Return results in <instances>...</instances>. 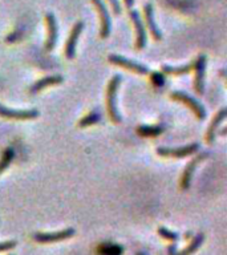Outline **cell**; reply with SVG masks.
Returning a JSON list of instances; mask_svg holds the SVG:
<instances>
[{
	"instance_id": "603a6c76",
	"label": "cell",
	"mask_w": 227,
	"mask_h": 255,
	"mask_svg": "<svg viewBox=\"0 0 227 255\" xmlns=\"http://www.w3.org/2000/svg\"><path fill=\"white\" fill-rule=\"evenodd\" d=\"M151 80H153V83H154L157 87H162L163 84H165V77H163L162 73H158V72H154V73L151 75Z\"/></svg>"
},
{
	"instance_id": "3957f363",
	"label": "cell",
	"mask_w": 227,
	"mask_h": 255,
	"mask_svg": "<svg viewBox=\"0 0 227 255\" xmlns=\"http://www.w3.org/2000/svg\"><path fill=\"white\" fill-rule=\"evenodd\" d=\"M171 99L173 100H178V101H182L183 104H186L187 107L190 108L191 111L194 112L195 116L198 117L199 120H203L206 117V109L203 108V105L199 101L194 99V97H191L189 96L187 93L185 92H181V91H175L171 93Z\"/></svg>"
},
{
	"instance_id": "5bb4252c",
	"label": "cell",
	"mask_w": 227,
	"mask_h": 255,
	"mask_svg": "<svg viewBox=\"0 0 227 255\" xmlns=\"http://www.w3.org/2000/svg\"><path fill=\"white\" fill-rule=\"evenodd\" d=\"M143 11H145V19H146L147 27H149V31H150L151 36H153V39L161 40L162 39V32H161V29H159L158 25H157V23H155L154 8H153V4H150V3L145 4Z\"/></svg>"
},
{
	"instance_id": "d4e9b609",
	"label": "cell",
	"mask_w": 227,
	"mask_h": 255,
	"mask_svg": "<svg viewBox=\"0 0 227 255\" xmlns=\"http://www.w3.org/2000/svg\"><path fill=\"white\" fill-rule=\"evenodd\" d=\"M109 3H111V7L113 8L115 15H119L121 13V4H119L118 0H109Z\"/></svg>"
},
{
	"instance_id": "5b68a950",
	"label": "cell",
	"mask_w": 227,
	"mask_h": 255,
	"mask_svg": "<svg viewBox=\"0 0 227 255\" xmlns=\"http://www.w3.org/2000/svg\"><path fill=\"white\" fill-rule=\"evenodd\" d=\"M108 60H109L112 64H114V65L126 68L129 71H133L135 72V73H139V75H147V73H149V69H147L146 65L137 63V61H133V60L126 59V57H123V56L111 55L108 57Z\"/></svg>"
},
{
	"instance_id": "9a60e30c",
	"label": "cell",
	"mask_w": 227,
	"mask_h": 255,
	"mask_svg": "<svg viewBox=\"0 0 227 255\" xmlns=\"http://www.w3.org/2000/svg\"><path fill=\"white\" fill-rule=\"evenodd\" d=\"M226 117H227L226 108H223V109H221V111L217 113V116L214 117V120L211 121L209 130H207V134H206L207 142H210V143L214 142L215 137H217V130H218V127L223 123V121H225V120H226Z\"/></svg>"
},
{
	"instance_id": "ffe728a7",
	"label": "cell",
	"mask_w": 227,
	"mask_h": 255,
	"mask_svg": "<svg viewBox=\"0 0 227 255\" xmlns=\"http://www.w3.org/2000/svg\"><path fill=\"white\" fill-rule=\"evenodd\" d=\"M12 159H13V150H12L11 147H8V149L4 150L3 155H1V158H0V174L9 166V163H11Z\"/></svg>"
},
{
	"instance_id": "7402d4cb",
	"label": "cell",
	"mask_w": 227,
	"mask_h": 255,
	"mask_svg": "<svg viewBox=\"0 0 227 255\" xmlns=\"http://www.w3.org/2000/svg\"><path fill=\"white\" fill-rule=\"evenodd\" d=\"M158 234L162 237V238L167 239V241H171V242H177L179 239V235L174 231H170L165 229V227H159L158 229Z\"/></svg>"
},
{
	"instance_id": "52a82bcc",
	"label": "cell",
	"mask_w": 227,
	"mask_h": 255,
	"mask_svg": "<svg viewBox=\"0 0 227 255\" xmlns=\"http://www.w3.org/2000/svg\"><path fill=\"white\" fill-rule=\"evenodd\" d=\"M93 4L97 8V11H99L100 15V20H101V32H100V36L103 37V39H107L108 36L111 35L112 31V21H111V15H109V12H108V8L105 5L103 0H92Z\"/></svg>"
},
{
	"instance_id": "2e32d148",
	"label": "cell",
	"mask_w": 227,
	"mask_h": 255,
	"mask_svg": "<svg viewBox=\"0 0 227 255\" xmlns=\"http://www.w3.org/2000/svg\"><path fill=\"white\" fill-rule=\"evenodd\" d=\"M63 83V77L60 75H55V76H48V77H44V79L39 80V81H36L31 88V93H37L41 89L47 87H51V85H59V84Z\"/></svg>"
},
{
	"instance_id": "6da1fadb",
	"label": "cell",
	"mask_w": 227,
	"mask_h": 255,
	"mask_svg": "<svg viewBox=\"0 0 227 255\" xmlns=\"http://www.w3.org/2000/svg\"><path fill=\"white\" fill-rule=\"evenodd\" d=\"M122 81L121 75L113 76L108 84V91H107V104H108V113L111 116V119L114 121L115 124H118L122 121L121 116L117 109V91H118L119 84Z\"/></svg>"
},
{
	"instance_id": "83f0119b",
	"label": "cell",
	"mask_w": 227,
	"mask_h": 255,
	"mask_svg": "<svg viewBox=\"0 0 227 255\" xmlns=\"http://www.w3.org/2000/svg\"><path fill=\"white\" fill-rule=\"evenodd\" d=\"M8 255H13V254H8Z\"/></svg>"
},
{
	"instance_id": "d6986e66",
	"label": "cell",
	"mask_w": 227,
	"mask_h": 255,
	"mask_svg": "<svg viewBox=\"0 0 227 255\" xmlns=\"http://www.w3.org/2000/svg\"><path fill=\"white\" fill-rule=\"evenodd\" d=\"M162 131V127H151V125H141L137 129V133L139 135H145V137H155V135L161 134Z\"/></svg>"
},
{
	"instance_id": "7c38bea8",
	"label": "cell",
	"mask_w": 227,
	"mask_h": 255,
	"mask_svg": "<svg viewBox=\"0 0 227 255\" xmlns=\"http://www.w3.org/2000/svg\"><path fill=\"white\" fill-rule=\"evenodd\" d=\"M203 241H205V235L202 233H199L194 237V238L191 239V242L187 245L183 250L181 251H177L175 249V245H170L169 246V255H191L194 254L195 251L198 250L199 247L202 246Z\"/></svg>"
},
{
	"instance_id": "44dd1931",
	"label": "cell",
	"mask_w": 227,
	"mask_h": 255,
	"mask_svg": "<svg viewBox=\"0 0 227 255\" xmlns=\"http://www.w3.org/2000/svg\"><path fill=\"white\" fill-rule=\"evenodd\" d=\"M100 120H101V115H99V113H89L88 116H85L81 121H80V127L84 128V127H88V125H92V124H96L99 123Z\"/></svg>"
},
{
	"instance_id": "277c9868",
	"label": "cell",
	"mask_w": 227,
	"mask_h": 255,
	"mask_svg": "<svg viewBox=\"0 0 227 255\" xmlns=\"http://www.w3.org/2000/svg\"><path fill=\"white\" fill-rule=\"evenodd\" d=\"M206 63L207 57L206 55H201L194 60V68H195V80H194V88L195 91L198 92L199 95H202L205 92V75H206Z\"/></svg>"
},
{
	"instance_id": "ba28073f",
	"label": "cell",
	"mask_w": 227,
	"mask_h": 255,
	"mask_svg": "<svg viewBox=\"0 0 227 255\" xmlns=\"http://www.w3.org/2000/svg\"><path fill=\"white\" fill-rule=\"evenodd\" d=\"M0 116L4 119L9 120H33L39 116V112L36 109H27V111H16L11 108L0 105Z\"/></svg>"
},
{
	"instance_id": "cb8c5ba5",
	"label": "cell",
	"mask_w": 227,
	"mask_h": 255,
	"mask_svg": "<svg viewBox=\"0 0 227 255\" xmlns=\"http://www.w3.org/2000/svg\"><path fill=\"white\" fill-rule=\"evenodd\" d=\"M16 246V241H7V242H0V253L8 251Z\"/></svg>"
},
{
	"instance_id": "484cf974",
	"label": "cell",
	"mask_w": 227,
	"mask_h": 255,
	"mask_svg": "<svg viewBox=\"0 0 227 255\" xmlns=\"http://www.w3.org/2000/svg\"><path fill=\"white\" fill-rule=\"evenodd\" d=\"M133 4H134V0H125V5H126L129 9H131L133 7Z\"/></svg>"
},
{
	"instance_id": "e0dca14e",
	"label": "cell",
	"mask_w": 227,
	"mask_h": 255,
	"mask_svg": "<svg viewBox=\"0 0 227 255\" xmlns=\"http://www.w3.org/2000/svg\"><path fill=\"white\" fill-rule=\"evenodd\" d=\"M194 68V61H191L190 64H185V65H179V67H173L169 64H162L161 71L165 75H174V76H182L187 75L189 72Z\"/></svg>"
},
{
	"instance_id": "4316f807",
	"label": "cell",
	"mask_w": 227,
	"mask_h": 255,
	"mask_svg": "<svg viewBox=\"0 0 227 255\" xmlns=\"http://www.w3.org/2000/svg\"><path fill=\"white\" fill-rule=\"evenodd\" d=\"M135 255H146V254H143V253H137Z\"/></svg>"
},
{
	"instance_id": "ac0fdd59",
	"label": "cell",
	"mask_w": 227,
	"mask_h": 255,
	"mask_svg": "<svg viewBox=\"0 0 227 255\" xmlns=\"http://www.w3.org/2000/svg\"><path fill=\"white\" fill-rule=\"evenodd\" d=\"M123 249L115 243H104L99 247L100 255H121Z\"/></svg>"
},
{
	"instance_id": "4fadbf2b",
	"label": "cell",
	"mask_w": 227,
	"mask_h": 255,
	"mask_svg": "<svg viewBox=\"0 0 227 255\" xmlns=\"http://www.w3.org/2000/svg\"><path fill=\"white\" fill-rule=\"evenodd\" d=\"M207 153H202V154H199L198 157H195L194 159H191L190 162L187 163V166L185 167V171H183L182 178H181V186L182 189H189L190 187V182H191V177H193V173L198 166V163H201L205 158H207Z\"/></svg>"
},
{
	"instance_id": "30bf717a",
	"label": "cell",
	"mask_w": 227,
	"mask_h": 255,
	"mask_svg": "<svg viewBox=\"0 0 227 255\" xmlns=\"http://www.w3.org/2000/svg\"><path fill=\"white\" fill-rule=\"evenodd\" d=\"M45 21H47L48 27V40L45 43V49L47 51H52L55 48L57 39H59V27H57V21L53 13H47L45 15Z\"/></svg>"
},
{
	"instance_id": "9c48e42d",
	"label": "cell",
	"mask_w": 227,
	"mask_h": 255,
	"mask_svg": "<svg viewBox=\"0 0 227 255\" xmlns=\"http://www.w3.org/2000/svg\"><path fill=\"white\" fill-rule=\"evenodd\" d=\"M84 28L83 21H77V23L73 25L72 28V32L69 37L67 40V44H65V57L67 59H73L76 55V45H77V41H79V37L81 35Z\"/></svg>"
},
{
	"instance_id": "8992f818",
	"label": "cell",
	"mask_w": 227,
	"mask_h": 255,
	"mask_svg": "<svg viewBox=\"0 0 227 255\" xmlns=\"http://www.w3.org/2000/svg\"><path fill=\"white\" fill-rule=\"evenodd\" d=\"M198 143H190L186 146L181 147H158L157 153L162 157H175V158H182L186 155L194 154L195 151L198 150Z\"/></svg>"
},
{
	"instance_id": "8fae6325",
	"label": "cell",
	"mask_w": 227,
	"mask_h": 255,
	"mask_svg": "<svg viewBox=\"0 0 227 255\" xmlns=\"http://www.w3.org/2000/svg\"><path fill=\"white\" fill-rule=\"evenodd\" d=\"M129 16H130L131 21L134 23L135 32H137V48H138V49H143V48L146 47L147 37L145 27H143L142 19H141L138 11H135V9H130V11H129Z\"/></svg>"
},
{
	"instance_id": "7a4b0ae2",
	"label": "cell",
	"mask_w": 227,
	"mask_h": 255,
	"mask_svg": "<svg viewBox=\"0 0 227 255\" xmlns=\"http://www.w3.org/2000/svg\"><path fill=\"white\" fill-rule=\"evenodd\" d=\"M75 235V229L68 227L61 231H55V233H35L33 234V241L39 243H55L60 241H65V239L71 238Z\"/></svg>"
}]
</instances>
